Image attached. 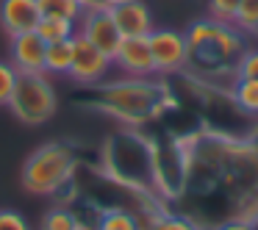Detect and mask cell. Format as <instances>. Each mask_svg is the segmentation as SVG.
Returning a JSON list of instances; mask_svg holds the SVG:
<instances>
[{"label": "cell", "mask_w": 258, "mask_h": 230, "mask_svg": "<svg viewBox=\"0 0 258 230\" xmlns=\"http://www.w3.org/2000/svg\"><path fill=\"white\" fill-rule=\"evenodd\" d=\"M81 227L84 224L78 222V216L73 211H67V208H53V211L45 213L39 230H81Z\"/></svg>", "instance_id": "cell-19"}, {"label": "cell", "mask_w": 258, "mask_h": 230, "mask_svg": "<svg viewBox=\"0 0 258 230\" xmlns=\"http://www.w3.org/2000/svg\"><path fill=\"white\" fill-rule=\"evenodd\" d=\"M39 20L42 12L36 0H0V25L9 36L36 31Z\"/></svg>", "instance_id": "cell-11"}, {"label": "cell", "mask_w": 258, "mask_h": 230, "mask_svg": "<svg viewBox=\"0 0 258 230\" xmlns=\"http://www.w3.org/2000/svg\"><path fill=\"white\" fill-rule=\"evenodd\" d=\"M0 230H31V224L20 211L3 208V211H0Z\"/></svg>", "instance_id": "cell-24"}, {"label": "cell", "mask_w": 258, "mask_h": 230, "mask_svg": "<svg viewBox=\"0 0 258 230\" xmlns=\"http://www.w3.org/2000/svg\"><path fill=\"white\" fill-rule=\"evenodd\" d=\"M114 64H117L125 75L153 78V75H156V64H153V53H150L147 36H122L117 53H114Z\"/></svg>", "instance_id": "cell-9"}, {"label": "cell", "mask_w": 258, "mask_h": 230, "mask_svg": "<svg viewBox=\"0 0 258 230\" xmlns=\"http://www.w3.org/2000/svg\"><path fill=\"white\" fill-rule=\"evenodd\" d=\"M81 230H86V227H81Z\"/></svg>", "instance_id": "cell-28"}, {"label": "cell", "mask_w": 258, "mask_h": 230, "mask_svg": "<svg viewBox=\"0 0 258 230\" xmlns=\"http://www.w3.org/2000/svg\"><path fill=\"white\" fill-rule=\"evenodd\" d=\"M42 17H64L78 23L84 17V3L81 0H36Z\"/></svg>", "instance_id": "cell-17"}, {"label": "cell", "mask_w": 258, "mask_h": 230, "mask_svg": "<svg viewBox=\"0 0 258 230\" xmlns=\"http://www.w3.org/2000/svg\"><path fill=\"white\" fill-rule=\"evenodd\" d=\"M36 34L50 45V42H61V39H73L78 34V23L75 20H64V17H42L36 25Z\"/></svg>", "instance_id": "cell-15"}, {"label": "cell", "mask_w": 258, "mask_h": 230, "mask_svg": "<svg viewBox=\"0 0 258 230\" xmlns=\"http://www.w3.org/2000/svg\"><path fill=\"white\" fill-rule=\"evenodd\" d=\"M153 53V64H156V75H180L189 67V45H186V34L172 28H153L147 34Z\"/></svg>", "instance_id": "cell-6"}, {"label": "cell", "mask_w": 258, "mask_h": 230, "mask_svg": "<svg viewBox=\"0 0 258 230\" xmlns=\"http://www.w3.org/2000/svg\"><path fill=\"white\" fill-rule=\"evenodd\" d=\"M236 75L239 78H252L258 81V47H247L241 58L236 61Z\"/></svg>", "instance_id": "cell-22"}, {"label": "cell", "mask_w": 258, "mask_h": 230, "mask_svg": "<svg viewBox=\"0 0 258 230\" xmlns=\"http://www.w3.org/2000/svg\"><path fill=\"white\" fill-rule=\"evenodd\" d=\"M73 50H75L73 39L50 42L45 50V72L47 75H67L70 67H73Z\"/></svg>", "instance_id": "cell-13"}, {"label": "cell", "mask_w": 258, "mask_h": 230, "mask_svg": "<svg viewBox=\"0 0 258 230\" xmlns=\"http://www.w3.org/2000/svg\"><path fill=\"white\" fill-rule=\"evenodd\" d=\"M180 213L200 230L230 219L258 224V139L208 128L180 139Z\"/></svg>", "instance_id": "cell-1"}, {"label": "cell", "mask_w": 258, "mask_h": 230, "mask_svg": "<svg viewBox=\"0 0 258 230\" xmlns=\"http://www.w3.org/2000/svg\"><path fill=\"white\" fill-rule=\"evenodd\" d=\"M230 100L244 117H258V81L239 78L230 89Z\"/></svg>", "instance_id": "cell-14"}, {"label": "cell", "mask_w": 258, "mask_h": 230, "mask_svg": "<svg viewBox=\"0 0 258 230\" xmlns=\"http://www.w3.org/2000/svg\"><path fill=\"white\" fill-rule=\"evenodd\" d=\"M75 50H73V67H70V78L81 86H100L106 81V75L111 72L114 58L108 53H103L100 47H95L84 34H75Z\"/></svg>", "instance_id": "cell-7"}, {"label": "cell", "mask_w": 258, "mask_h": 230, "mask_svg": "<svg viewBox=\"0 0 258 230\" xmlns=\"http://www.w3.org/2000/svg\"><path fill=\"white\" fill-rule=\"evenodd\" d=\"M97 103L111 117L122 119L128 125H142L161 117L172 106V97H169V89L164 84L128 75V78L103 84L97 89Z\"/></svg>", "instance_id": "cell-3"}, {"label": "cell", "mask_w": 258, "mask_h": 230, "mask_svg": "<svg viewBox=\"0 0 258 230\" xmlns=\"http://www.w3.org/2000/svg\"><path fill=\"white\" fill-rule=\"evenodd\" d=\"M75 164H78V158L67 144H58V141L42 144L39 150L31 152V158L23 167L25 191L39 197H53L73 180Z\"/></svg>", "instance_id": "cell-4"}, {"label": "cell", "mask_w": 258, "mask_h": 230, "mask_svg": "<svg viewBox=\"0 0 258 230\" xmlns=\"http://www.w3.org/2000/svg\"><path fill=\"white\" fill-rule=\"evenodd\" d=\"M9 108L25 125H45L47 119H53L58 97L47 72H20Z\"/></svg>", "instance_id": "cell-5"}, {"label": "cell", "mask_w": 258, "mask_h": 230, "mask_svg": "<svg viewBox=\"0 0 258 230\" xmlns=\"http://www.w3.org/2000/svg\"><path fill=\"white\" fill-rule=\"evenodd\" d=\"M117 23V28L122 31V36H147L156 23H153V12L147 9L145 0H125L119 6L108 9Z\"/></svg>", "instance_id": "cell-12"}, {"label": "cell", "mask_w": 258, "mask_h": 230, "mask_svg": "<svg viewBox=\"0 0 258 230\" xmlns=\"http://www.w3.org/2000/svg\"><path fill=\"white\" fill-rule=\"evenodd\" d=\"M142 227H150V230H200L180 211H158V213H153V216L147 219V224H142Z\"/></svg>", "instance_id": "cell-16"}, {"label": "cell", "mask_w": 258, "mask_h": 230, "mask_svg": "<svg viewBox=\"0 0 258 230\" xmlns=\"http://www.w3.org/2000/svg\"><path fill=\"white\" fill-rule=\"evenodd\" d=\"M78 34H84L95 47H100L103 53L114 58L119 42H122V31L117 28L111 12L108 9H86L84 17L78 20Z\"/></svg>", "instance_id": "cell-8"}, {"label": "cell", "mask_w": 258, "mask_h": 230, "mask_svg": "<svg viewBox=\"0 0 258 230\" xmlns=\"http://www.w3.org/2000/svg\"><path fill=\"white\" fill-rule=\"evenodd\" d=\"M236 9H239V0H208V12L219 23H233Z\"/></svg>", "instance_id": "cell-23"}, {"label": "cell", "mask_w": 258, "mask_h": 230, "mask_svg": "<svg viewBox=\"0 0 258 230\" xmlns=\"http://www.w3.org/2000/svg\"><path fill=\"white\" fill-rule=\"evenodd\" d=\"M186 45H189V67L195 78L203 86L214 92H222L219 78H239L236 61L247 50V39L233 23H219V20H197L186 31Z\"/></svg>", "instance_id": "cell-2"}, {"label": "cell", "mask_w": 258, "mask_h": 230, "mask_svg": "<svg viewBox=\"0 0 258 230\" xmlns=\"http://www.w3.org/2000/svg\"><path fill=\"white\" fill-rule=\"evenodd\" d=\"M214 230H255V224L244 222V219H230V222H222L219 227H214Z\"/></svg>", "instance_id": "cell-25"}, {"label": "cell", "mask_w": 258, "mask_h": 230, "mask_svg": "<svg viewBox=\"0 0 258 230\" xmlns=\"http://www.w3.org/2000/svg\"><path fill=\"white\" fill-rule=\"evenodd\" d=\"M97 230H142V222L131 211H122V208H108V211L100 213Z\"/></svg>", "instance_id": "cell-18"}, {"label": "cell", "mask_w": 258, "mask_h": 230, "mask_svg": "<svg viewBox=\"0 0 258 230\" xmlns=\"http://www.w3.org/2000/svg\"><path fill=\"white\" fill-rule=\"evenodd\" d=\"M252 36H258V28H255V31H252Z\"/></svg>", "instance_id": "cell-27"}, {"label": "cell", "mask_w": 258, "mask_h": 230, "mask_svg": "<svg viewBox=\"0 0 258 230\" xmlns=\"http://www.w3.org/2000/svg\"><path fill=\"white\" fill-rule=\"evenodd\" d=\"M45 50L47 42L36 31L14 34L12 47H9V61L14 64L17 72H45Z\"/></svg>", "instance_id": "cell-10"}, {"label": "cell", "mask_w": 258, "mask_h": 230, "mask_svg": "<svg viewBox=\"0 0 258 230\" xmlns=\"http://www.w3.org/2000/svg\"><path fill=\"white\" fill-rule=\"evenodd\" d=\"M119 3H125V0H100L103 9H114V6H119Z\"/></svg>", "instance_id": "cell-26"}, {"label": "cell", "mask_w": 258, "mask_h": 230, "mask_svg": "<svg viewBox=\"0 0 258 230\" xmlns=\"http://www.w3.org/2000/svg\"><path fill=\"white\" fill-rule=\"evenodd\" d=\"M233 25L241 34H252L258 28V0H239Z\"/></svg>", "instance_id": "cell-20"}, {"label": "cell", "mask_w": 258, "mask_h": 230, "mask_svg": "<svg viewBox=\"0 0 258 230\" xmlns=\"http://www.w3.org/2000/svg\"><path fill=\"white\" fill-rule=\"evenodd\" d=\"M20 72L14 69L12 61H0V106H9L14 95V86H17Z\"/></svg>", "instance_id": "cell-21"}]
</instances>
